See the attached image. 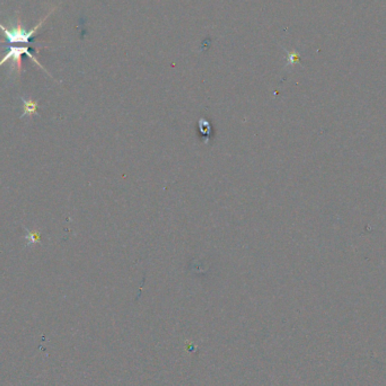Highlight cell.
<instances>
[{
    "label": "cell",
    "mask_w": 386,
    "mask_h": 386,
    "mask_svg": "<svg viewBox=\"0 0 386 386\" xmlns=\"http://www.w3.org/2000/svg\"><path fill=\"white\" fill-rule=\"evenodd\" d=\"M40 236H41V234H40V232H38V231H33V232L26 231V236H25L26 245L32 246L35 243H39Z\"/></svg>",
    "instance_id": "obj_4"
},
{
    "label": "cell",
    "mask_w": 386,
    "mask_h": 386,
    "mask_svg": "<svg viewBox=\"0 0 386 386\" xmlns=\"http://www.w3.org/2000/svg\"><path fill=\"white\" fill-rule=\"evenodd\" d=\"M22 102H23V114L20 116V119H23L25 116L32 119L33 115H38V107H39V103L37 101L32 100V98H26L22 97L21 98Z\"/></svg>",
    "instance_id": "obj_3"
},
{
    "label": "cell",
    "mask_w": 386,
    "mask_h": 386,
    "mask_svg": "<svg viewBox=\"0 0 386 386\" xmlns=\"http://www.w3.org/2000/svg\"><path fill=\"white\" fill-rule=\"evenodd\" d=\"M28 55L29 58H31L32 59V61L34 62V64H37L40 68L43 69L46 73L49 75L48 71L46 70V68L40 64L39 60L35 58L32 53H31L29 51L28 47H10L8 48L7 52L5 53V56H4L2 58V60H0V67H2L5 62H7L8 60H11V70H10V76L12 75V73H15L17 76L21 75V71H22V55Z\"/></svg>",
    "instance_id": "obj_2"
},
{
    "label": "cell",
    "mask_w": 386,
    "mask_h": 386,
    "mask_svg": "<svg viewBox=\"0 0 386 386\" xmlns=\"http://www.w3.org/2000/svg\"><path fill=\"white\" fill-rule=\"evenodd\" d=\"M55 11V8L51 12H49L48 14L43 17V19L39 22L38 25H35L33 29H31L29 31H26L23 26H22V22H21V17H20V13H17L15 23H13L12 26H5L0 23V30L4 33V37L6 38V41L8 43H24L28 44L31 38L34 37V34L38 32V30L41 28L42 24L47 21L49 15Z\"/></svg>",
    "instance_id": "obj_1"
}]
</instances>
